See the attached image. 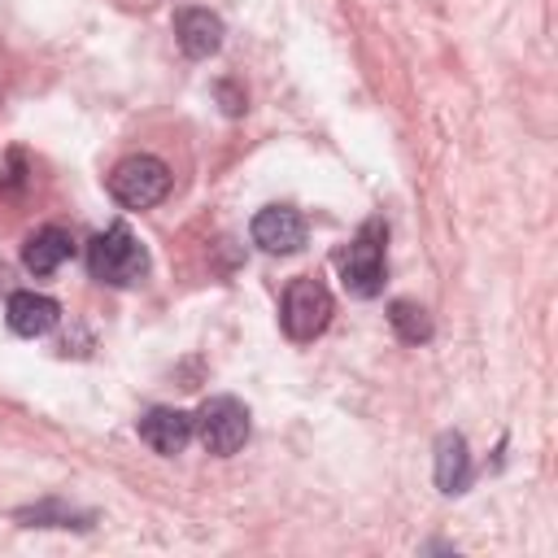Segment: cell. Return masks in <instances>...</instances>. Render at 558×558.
<instances>
[{"label": "cell", "mask_w": 558, "mask_h": 558, "mask_svg": "<svg viewBox=\"0 0 558 558\" xmlns=\"http://www.w3.org/2000/svg\"><path fill=\"white\" fill-rule=\"evenodd\" d=\"M87 270H92L96 283L131 288V283L144 279V270H148V253H144V244L131 235V227L113 222V227H105V231L87 244Z\"/></svg>", "instance_id": "1"}, {"label": "cell", "mask_w": 558, "mask_h": 558, "mask_svg": "<svg viewBox=\"0 0 558 558\" xmlns=\"http://www.w3.org/2000/svg\"><path fill=\"white\" fill-rule=\"evenodd\" d=\"M384 240H388V231H384V222L379 218H371V222H362L357 227V235L336 253V266H340V283L349 288V296H375L379 288H384Z\"/></svg>", "instance_id": "2"}, {"label": "cell", "mask_w": 558, "mask_h": 558, "mask_svg": "<svg viewBox=\"0 0 558 558\" xmlns=\"http://www.w3.org/2000/svg\"><path fill=\"white\" fill-rule=\"evenodd\" d=\"M109 196L122 205V209H153L157 201H166L170 192V170L161 157L153 153H135V157H122L109 179H105Z\"/></svg>", "instance_id": "3"}, {"label": "cell", "mask_w": 558, "mask_h": 558, "mask_svg": "<svg viewBox=\"0 0 558 558\" xmlns=\"http://www.w3.org/2000/svg\"><path fill=\"white\" fill-rule=\"evenodd\" d=\"M331 310H336V305H331L327 283H323V279H310V275H301V279H292V283H288V292H283L279 323H283L288 340L305 344V340H314V336H323V331H327Z\"/></svg>", "instance_id": "4"}, {"label": "cell", "mask_w": 558, "mask_h": 558, "mask_svg": "<svg viewBox=\"0 0 558 558\" xmlns=\"http://www.w3.org/2000/svg\"><path fill=\"white\" fill-rule=\"evenodd\" d=\"M192 423H196L201 445H205L209 453H218V458H231V453L248 440V405L235 401V397H209V401L192 414Z\"/></svg>", "instance_id": "5"}, {"label": "cell", "mask_w": 558, "mask_h": 558, "mask_svg": "<svg viewBox=\"0 0 558 558\" xmlns=\"http://www.w3.org/2000/svg\"><path fill=\"white\" fill-rule=\"evenodd\" d=\"M253 244L262 253H296L305 244V218L292 209V205H266L253 214Z\"/></svg>", "instance_id": "6"}, {"label": "cell", "mask_w": 558, "mask_h": 558, "mask_svg": "<svg viewBox=\"0 0 558 558\" xmlns=\"http://www.w3.org/2000/svg\"><path fill=\"white\" fill-rule=\"evenodd\" d=\"M196 436V423L187 410H174V405H153L144 418H140V440L161 453V458H174L183 453V445Z\"/></svg>", "instance_id": "7"}, {"label": "cell", "mask_w": 558, "mask_h": 558, "mask_svg": "<svg viewBox=\"0 0 558 558\" xmlns=\"http://www.w3.org/2000/svg\"><path fill=\"white\" fill-rule=\"evenodd\" d=\"M174 39L192 61H205L222 48V17L209 9H179L174 13Z\"/></svg>", "instance_id": "8"}, {"label": "cell", "mask_w": 558, "mask_h": 558, "mask_svg": "<svg viewBox=\"0 0 558 558\" xmlns=\"http://www.w3.org/2000/svg\"><path fill=\"white\" fill-rule=\"evenodd\" d=\"M57 318H61V305H57L52 296H44V292H13L9 305H4V323H9V331L26 336V340L52 331Z\"/></svg>", "instance_id": "9"}, {"label": "cell", "mask_w": 558, "mask_h": 558, "mask_svg": "<svg viewBox=\"0 0 558 558\" xmlns=\"http://www.w3.org/2000/svg\"><path fill=\"white\" fill-rule=\"evenodd\" d=\"M74 257V240H70V231L65 227H39L31 240H26V248H22V266L31 270V275H52L61 262H70Z\"/></svg>", "instance_id": "10"}, {"label": "cell", "mask_w": 558, "mask_h": 558, "mask_svg": "<svg viewBox=\"0 0 558 558\" xmlns=\"http://www.w3.org/2000/svg\"><path fill=\"white\" fill-rule=\"evenodd\" d=\"M436 484H440V493H466L471 453H466L462 432H440L436 436Z\"/></svg>", "instance_id": "11"}, {"label": "cell", "mask_w": 558, "mask_h": 558, "mask_svg": "<svg viewBox=\"0 0 558 558\" xmlns=\"http://www.w3.org/2000/svg\"><path fill=\"white\" fill-rule=\"evenodd\" d=\"M388 323H392L397 340H405V344H427L432 340V318H427V310L418 301H392L388 305Z\"/></svg>", "instance_id": "12"}, {"label": "cell", "mask_w": 558, "mask_h": 558, "mask_svg": "<svg viewBox=\"0 0 558 558\" xmlns=\"http://www.w3.org/2000/svg\"><path fill=\"white\" fill-rule=\"evenodd\" d=\"M17 523H26V527H92V514H78L61 501H39V506L17 510Z\"/></svg>", "instance_id": "13"}]
</instances>
